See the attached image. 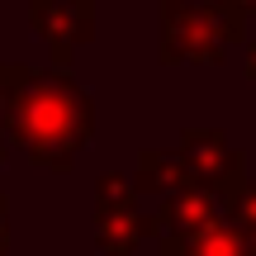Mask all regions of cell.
Wrapping results in <instances>:
<instances>
[{
	"label": "cell",
	"instance_id": "cell-1",
	"mask_svg": "<svg viewBox=\"0 0 256 256\" xmlns=\"http://www.w3.org/2000/svg\"><path fill=\"white\" fill-rule=\"evenodd\" d=\"M5 119L19 147H28L48 166H62L90 138V100L62 76H14L5 95Z\"/></svg>",
	"mask_w": 256,
	"mask_h": 256
}]
</instances>
